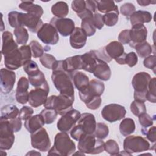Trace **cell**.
Segmentation results:
<instances>
[{
  "label": "cell",
  "mask_w": 156,
  "mask_h": 156,
  "mask_svg": "<svg viewBox=\"0 0 156 156\" xmlns=\"http://www.w3.org/2000/svg\"><path fill=\"white\" fill-rule=\"evenodd\" d=\"M18 18L20 27L26 26L29 31L34 33H37L43 24L40 17L27 13L18 12Z\"/></svg>",
  "instance_id": "9a60e30c"
},
{
  "label": "cell",
  "mask_w": 156,
  "mask_h": 156,
  "mask_svg": "<svg viewBox=\"0 0 156 156\" xmlns=\"http://www.w3.org/2000/svg\"><path fill=\"white\" fill-rule=\"evenodd\" d=\"M119 132L124 136L130 135L135 130V124L133 119L130 118H124L119 124Z\"/></svg>",
  "instance_id": "1f68e13d"
},
{
  "label": "cell",
  "mask_w": 156,
  "mask_h": 156,
  "mask_svg": "<svg viewBox=\"0 0 156 156\" xmlns=\"http://www.w3.org/2000/svg\"><path fill=\"white\" fill-rule=\"evenodd\" d=\"M87 39V36L81 27H76L70 35L69 43L73 48L79 49L85 45Z\"/></svg>",
  "instance_id": "ffe728a7"
},
{
  "label": "cell",
  "mask_w": 156,
  "mask_h": 156,
  "mask_svg": "<svg viewBox=\"0 0 156 156\" xmlns=\"http://www.w3.org/2000/svg\"><path fill=\"white\" fill-rule=\"evenodd\" d=\"M141 132L152 143L155 142V126H151L149 129L143 127L141 129Z\"/></svg>",
  "instance_id": "db71d44e"
},
{
  "label": "cell",
  "mask_w": 156,
  "mask_h": 156,
  "mask_svg": "<svg viewBox=\"0 0 156 156\" xmlns=\"http://www.w3.org/2000/svg\"><path fill=\"white\" fill-rule=\"evenodd\" d=\"M118 41L122 44H129L130 42V30L129 29H125L122 30L118 37Z\"/></svg>",
  "instance_id": "680465c9"
},
{
  "label": "cell",
  "mask_w": 156,
  "mask_h": 156,
  "mask_svg": "<svg viewBox=\"0 0 156 156\" xmlns=\"http://www.w3.org/2000/svg\"><path fill=\"white\" fill-rule=\"evenodd\" d=\"M137 3L141 6H147L151 4H155V1H148V0H138Z\"/></svg>",
  "instance_id": "e7e4bbea"
},
{
  "label": "cell",
  "mask_w": 156,
  "mask_h": 156,
  "mask_svg": "<svg viewBox=\"0 0 156 156\" xmlns=\"http://www.w3.org/2000/svg\"><path fill=\"white\" fill-rule=\"evenodd\" d=\"M18 12L12 11L8 13V22L10 26L13 28L20 27L18 24Z\"/></svg>",
  "instance_id": "6f0895ef"
},
{
  "label": "cell",
  "mask_w": 156,
  "mask_h": 156,
  "mask_svg": "<svg viewBox=\"0 0 156 156\" xmlns=\"http://www.w3.org/2000/svg\"><path fill=\"white\" fill-rule=\"evenodd\" d=\"M29 86V81L28 79L25 77H20L17 83L16 93H25L28 92Z\"/></svg>",
  "instance_id": "bcb514c9"
},
{
  "label": "cell",
  "mask_w": 156,
  "mask_h": 156,
  "mask_svg": "<svg viewBox=\"0 0 156 156\" xmlns=\"http://www.w3.org/2000/svg\"><path fill=\"white\" fill-rule=\"evenodd\" d=\"M34 113V110L32 108L29 106H23L20 110L18 116L21 120L26 121L29 117H30Z\"/></svg>",
  "instance_id": "9f6ffc18"
},
{
  "label": "cell",
  "mask_w": 156,
  "mask_h": 156,
  "mask_svg": "<svg viewBox=\"0 0 156 156\" xmlns=\"http://www.w3.org/2000/svg\"><path fill=\"white\" fill-rule=\"evenodd\" d=\"M37 34L38 38L48 45L56 44L59 40L58 32L50 23H44Z\"/></svg>",
  "instance_id": "7c38bea8"
},
{
  "label": "cell",
  "mask_w": 156,
  "mask_h": 156,
  "mask_svg": "<svg viewBox=\"0 0 156 156\" xmlns=\"http://www.w3.org/2000/svg\"><path fill=\"white\" fill-rule=\"evenodd\" d=\"M123 148L126 152L132 154L151 149V146L149 143L141 136L128 135L124 140Z\"/></svg>",
  "instance_id": "ba28073f"
},
{
  "label": "cell",
  "mask_w": 156,
  "mask_h": 156,
  "mask_svg": "<svg viewBox=\"0 0 156 156\" xmlns=\"http://www.w3.org/2000/svg\"><path fill=\"white\" fill-rule=\"evenodd\" d=\"M77 147L84 154H98L104 151L105 143L96 138L94 134H85L79 140Z\"/></svg>",
  "instance_id": "5b68a950"
},
{
  "label": "cell",
  "mask_w": 156,
  "mask_h": 156,
  "mask_svg": "<svg viewBox=\"0 0 156 156\" xmlns=\"http://www.w3.org/2000/svg\"><path fill=\"white\" fill-rule=\"evenodd\" d=\"M155 77L151 79L147 91L146 93V100L152 103H155L156 102V93H155Z\"/></svg>",
  "instance_id": "60d3db41"
},
{
  "label": "cell",
  "mask_w": 156,
  "mask_h": 156,
  "mask_svg": "<svg viewBox=\"0 0 156 156\" xmlns=\"http://www.w3.org/2000/svg\"><path fill=\"white\" fill-rule=\"evenodd\" d=\"M9 121L14 132H18L21 130V126H22V122H21V119L19 118V116L11 119L9 120Z\"/></svg>",
  "instance_id": "91938a15"
},
{
  "label": "cell",
  "mask_w": 156,
  "mask_h": 156,
  "mask_svg": "<svg viewBox=\"0 0 156 156\" xmlns=\"http://www.w3.org/2000/svg\"><path fill=\"white\" fill-rule=\"evenodd\" d=\"M132 26L146 23H149L152 19V16L151 13L147 11L138 10L135 11L129 18Z\"/></svg>",
  "instance_id": "4316f807"
},
{
  "label": "cell",
  "mask_w": 156,
  "mask_h": 156,
  "mask_svg": "<svg viewBox=\"0 0 156 156\" xmlns=\"http://www.w3.org/2000/svg\"><path fill=\"white\" fill-rule=\"evenodd\" d=\"M151 77L146 72H139L132 79V85L134 89V100L145 102L148 85Z\"/></svg>",
  "instance_id": "8992f818"
},
{
  "label": "cell",
  "mask_w": 156,
  "mask_h": 156,
  "mask_svg": "<svg viewBox=\"0 0 156 156\" xmlns=\"http://www.w3.org/2000/svg\"><path fill=\"white\" fill-rule=\"evenodd\" d=\"M76 151V145L67 132H61L56 134L54 146L48 151V155L68 156Z\"/></svg>",
  "instance_id": "7a4b0ae2"
},
{
  "label": "cell",
  "mask_w": 156,
  "mask_h": 156,
  "mask_svg": "<svg viewBox=\"0 0 156 156\" xmlns=\"http://www.w3.org/2000/svg\"><path fill=\"white\" fill-rule=\"evenodd\" d=\"M138 117L139 122L143 127L148 128L153 125L154 120L146 112L142 113Z\"/></svg>",
  "instance_id": "c3c4849f"
},
{
  "label": "cell",
  "mask_w": 156,
  "mask_h": 156,
  "mask_svg": "<svg viewBox=\"0 0 156 156\" xmlns=\"http://www.w3.org/2000/svg\"><path fill=\"white\" fill-rule=\"evenodd\" d=\"M72 74L62 69L52 71L51 79L55 87L60 92V94L74 96V88Z\"/></svg>",
  "instance_id": "3957f363"
},
{
  "label": "cell",
  "mask_w": 156,
  "mask_h": 156,
  "mask_svg": "<svg viewBox=\"0 0 156 156\" xmlns=\"http://www.w3.org/2000/svg\"><path fill=\"white\" fill-rule=\"evenodd\" d=\"M134 48L138 56L141 58H146L150 55L152 52V48L151 45L146 41L136 44Z\"/></svg>",
  "instance_id": "8d00e7d4"
},
{
  "label": "cell",
  "mask_w": 156,
  "mask_h": 156,
  "mask_svg": "<svg viewBox=\"0 0 156 156\" xmlns=\"http://www.w3.org/2000/svg\"><path fill=\"white\" fill-rule=\"evenodd\" d=\"M41 155L40 153L37 152L35 151H30V152H29L26 154V155Z\"/></svg>",
  "instance_id": "03108f58"
},
{
  "label": "cell",
  "mask_w": 156,
  "mask_h": 156,
  "mask_svg": "<svg viewBox=\"0 0 156 156\" xmlns=\"http://www.w3.org/2000/svg\"><path fill=\"white\" fill-rule=\"evenodd\" d=\"M71 8L77 13V15L82 13L87 9L85 1L74 0L72 1Z\"/></svg>",
  "instance_id": "f907efd6"
},
{
  "label": "cell",
  "mask_w": 156,
  "mask_h": 156,
  "mask_svg": "<svg viewBox=\"0 0 156 156\" xmlns=\"http://www.w3.org/2000/svg\"><path fill=\"white\" fill-rule=\"evenodd\" d=\"M126 110L124 106L117 104H110L104 107L101 111L102 118L107 121L114 122L125 117Z\"/></svg>",
  "instance_id": "8fae6325"
},
{
  "label": "cell",
  "mask_w": 156,
  "mask_h": 156,
  "mask_svg": "<svg viewBox=\"0 0 156 156\" xmlns=\"http://www.w3.org/2000/svg\"><path fill=\"white\" fill-rule=\"evenodd\" d=\"M109 133V129L107 125L103 122L96 123L95 130L93 133L95 137L98 139L104 140Z\"/></svg>",
  "instance_id": "74e56055"
},
{
  "label": "cell",
  "mask_w": 156,
  "mask_h": 156,
  "mask_svg": "<svg viewBox=\"0 0 156 156\" xmlns=\"http://www.w3.org/2000/svg\"><path fill=\"white\" fill-rule=\"evenodd\" d=\"M97 10L102 13L119 12L118 6L113 1H98Z\"/></svg>",
  "instance_id": "836d02e7"
},
{
  "label": "cell",
  "mask_w": 156,
  "mask_h": 156,
  "mask_svg": "<svg viewBox=\"0 0 156 156\" xmlns=\"http://www.w3.org/2000/svg\"><path fill=\"white\" fill-rule=\"evenodd\" d=\"M110 155H117L119 153V147L116 141L108 140L105 143V149Z\"/></svg>",
  "instance_id": "7bdbcfd3"
},
{
  "label": "cell",
  "mask_w": 156,
  "mask_h": 156,
  "mask_svg": "<svg viewBox=\"0 0 156 156\" xmlns=\"http://www.w3.org/2000/svg\"><path fill=\"white\" fill-rule=\"evenodd\" d=\"M81 59L82 63V69L93 73L97 63L96 57L94 54L93 51L91 50L88 52H86L81 55Z\"/></svg>",
  "instance_id": "484cf974"
},
{
  "label": "cell",
  "mask_w": 156,
  "mask_h": 156,
  "mask_svg": "<svg viewBox=\"0 0 156 156\" xmlns=\"http://www.w3.org/2000/svg\"><path fill=\"white\" fill-rule=\"evenodd\" d=\"M96 65L93 72V75L103 81H107L111 77V69L107 63L97 58Z\"/></svg>",
  "instance_id": "44dd1931"
},
{
  "label": "cell",
  "mask_w": 156,
  "mask_h": 156,
  "mask_svg": "<svg viewBox=\"0 0 156 156\" xmlns=\"http://www.w3.org/2000/svg\"><path fill=\"white\" fill-rule=\"evenodd\" d=\"M0 74L1 91L4 94H9L13 88L16 80V74L13 71L6 68H1Z\"/></svg>",
  "instance_id": "e0dca14e"
},
{
  "label": "cell",
  "mask_w": 156,
  "mask_h": 156,
  "mask_svg": "<svg viewBox=\"0 0 156 156\" xmlns=\"http://www.w3.org/2000/svg\"><path fill=\"white\" fill-rule=\"evenodd\" d=\"M43 117L45 124H52L57 118L58 115L57 112L54 109L44 108L42 110L40 113Z\"/></svg>",
  "instance_id": "f35d334b"
},
{
  "label": "cell",
  "mask_w": 156,
  "mask_h": 156,
  "mask_svg": "<svg viewBox=\"0 0 156 156\" xmlns=\"http://www.w3.org/2000/svg\"><path fill=\"white\" fill-rule=\"evenodd\" d=\"M29 91L25 93H16L15 98L16 101L21 104H25L29 101Z\"/></svg>",
  "instance_id": "be15d7a7"
},
{
  "label": "cell",
  "mask_w": 156,
  "mask_h": 156,
  "mask_svg": "<svg viewBox=\"0 0 156 156\" xmlns=\"http://www.w3.org/2000/svg\"><path fill=\"white\" fill-rule=\"evenodd\" d=\"M63 69L65 71L71 74L77 70L82 69L81 55L67 57L63 60Z\"/></svg>",
  "instance_id": "cb8c5ba5"
},
{
  "label": "cell",
  "mask_w": 156,
  "mask_h": 156,
  "mask_svg": "<svg viewBox=\"0 0 156 156\" xmlns=\"http://www.w3.org/2000/svg\"><path fill=\"white\" fill-rule=\"evenodd\" d=\"M118 15L119 12H111L105 13L102 16L104 24L109 27L115 26L118 21Z\"/></svg>",
  "instance_id": "b9f144b4"
},
{
  "label": "cell",
  "mask_w": 156,
  "mask_h": 156,
  "mask_svg": "<svg viewBox=\"0 0 156 156\" xmlns=\"http://www.w3.org/2000/svg\"><path fill=\"white\" fill-rule=\"evenodd\" d=\"M147 36V30L144 24H138L132 26L130 29V46L134 48L136 44L146 41Z\"/></svg>",
  "instance_id": "ac0fdd59"
},
{
  "label": "cell",
  "mask_w": 156,
  "mask_h": 156,
  "mask_svg": "<svg viewBox=\"0 0 156 156\" xmlns=\"http://www.w3.org/2000/svg\"><path fill=\"white\" fill-rule=\"evenodd\" d=\"M130 111L136 116H138L142 113L146 112V107L144 102L133 101L130 106Z\"/></svg>",
  "instance_id": "ab89813d"
},
{
  "label": "cell",
  "mask_w": 156,
  "mask_h": 156,
  "mask_svg": "<svg viewBox=\"0 0 156 156\" xmlns=\"http://www.w3.org/2000/svg\"><path fill=\"white\" fill-rule=\"evenodd\" d=\"M18 48V44L15 41L12 33L9 31L4 32L2 35V54L5 55Z\"/></svg>",
  "instance_id": "7402d4cb"
},
{
  "label": "cell",
  "mask_w": 156,
  "mask_h": 156,
  "mask_svg": "<svg viewBox=\"0 0 156 156\" xmlns=\"http://www.w3.org/2000/svg\"><path fill=\"white\" fill-rule=\"evenodd\" d=\"M72 79L75 88L79 91L89 85L88 77L81 71H75L72 74Z\"/></svg>",
  "instance_id": "f1b7e54d"
},
{
  "label": "cell",
  "mask_w": 156,
  "mask_h": 156,
  "mask_svg": "<svg viewBox=\"0 0 156 156\" xmlns=\"http://www.w3.org/2000/svg\"><path fill=\"white\" fill-rule=\"evenodd\" d=\"M52 14L57 18H65L69 13L68 4L63 1H58L51 7Z\"/></svg>",
  "instance_id": "d6a6232c"
},
{
  "label": "cell",
  "mask_w": 156,
  "mask_h": 156,
  "mask_svg": "<svg viewBox=\"0 0 156 156\" xmlns=\"http://www.w3.org/2000/svg\"><path fill=\"white\" fill-rule=\"evenodd\" d=\"M104 49L107 57L111 60L119 57L124 52L123 44L117 41L109 43L104 47Z\"/></svg>",
  "instance_id": "603a6c76"
},
{
  "label": "cell",
  "mask_w": 156,
  "mask_h": 156,
  "mask_svg": "<svg viewBox=\"0 0 156 156\" xmlns=\"http://www.w3.org/2000/svg\"><path fill=\"white\" fill-rule=\"evenodd\" d=\"M80 113L76 109H72L62 116L57 123V127L60 132H70L79 119Z\"/></svg>",
  "instance_id": "5bb4252c"
},
{
  "label": "cell",
  "mask_w": 156,
  "mask_h": 156,
  "mask_svg": "<svg viewBox=\"0 0 156 156\" xmlns=\"http://www.w3.org/2000/svg\"><path fill=\"white\" fill-rule=\"evenodd\" d=\"M23 69L28 76L40 70L37 63L32 60H30L24 63L23 65Z\"/></svg>",
  "instance_id": "681fc988"
},
{
  "label": "cell",
  "mask_w": 156,
  "mask_h": 156,
  "mask_svg": "<svg viewBox=\"0 0 156 156\" xmlns=\"http://www.w3.org/2000/svg\"><path fill=\"white\" fill-rule=\"evenodd\" d=\"M18 7L27 13L37 16L40 18L43 14V8L40 5L34 4L32 1H21Z\"/></svg>",
  "instance_id": "83f0119b"
},
{
  "label": "cell",
  "mask_w": 156,
  "mask_h": 156,
  "mask_svg": "<svg viewBox=\"0 0 156 156\" xmlns=\"http://www.w3.org/2000/svg\"><path fill=\"white\" fill-rule=\"evenodd\" d=\"M102 16L101 13L98 12H96L93 15V21L95 27L99 30L101 29L104 25Z\"/></svg>",
  "instance_id": "94428289"
},
{
  "label": "cell",
  "mask_w": 156,
  "mask_h": 156,
  "mask_svg": "<svg viewBox=\"0 0 156 156\" xmlns=\"http://www.w3.org/2000/svg\"><path fill=\"white\" fill-rule=\"evenodd\" d=\"M20 110L18 107L13 104H7L1 109V119L10 120L18 116Z\"/></svg>",
  "instance_id": "4dcf8cb0"
},
{
  "label": "cell",
  "mask_w": 156,
  "mask_h": 156,
  "mask_svg": "<svg viewBox=\"0 0 156 156\" xmlns=\"http://www.w3.org/2000/svg\"><path fill=\"white\" fill-rule=\"evenodd\" d=\"M44 124V121L40 114L31 116L25 121L24 124L26 130L30 133L43 127Z\"/></svg>",
  "instance_id": "d4e9b609"
},
{
  "label": "cell",
  "mask_w": 156,
  "mask_h": 156,
  "mask_svg": "<svg viewBox=\"0 0 156 156\" xmlns=\"http://www.w3.org/2000/svg\"><path fill=\"white\" fill-rule=\"evenodd\" d=\"M143 65L144 67L152 69L154 73H155V68H156V57L155 55H149L146 57L144 61Z\"/></svg>",
  "instance_id": "11a10c76"
},
{
  "label": "cell",
  "mask_w": 156,
  "mask_h": 156,
  "mask_svg": "<svg viewBox=\"0 0 156 156\" xmlns=\"http://www.w3.org/2000/svg\"><path fill=\"white\" fill-rule=\"evenodd\" d=\"M74 96L59 94L58 96L52 95L48 97L43 104L45 108L54 109L58 115H63L73 109Z\"/></svg>",
  "instance_id": "277c9868"
},
{
  "label": "cell",
  "mask_w": 156,
  "mask_h": 156,
  "mask_svg": "<svg viewBox=\"0 0 156 156\" xmlns=\"http://www.w3.org/2000/svg\"><path fill=\"white\" fill-rule=\"evenodd\" d=\"M93 15L94 13L89 15L82 19L81 29L86 34L87 37H91L96 32V28L93 21Z\"/></svg>",
  "instance_id": "f546056e"
},
{
  "label": "cell",
  "mask_w": 156,
  "mask_h": 156,
  "mask_svg": "<svg viewBox=\"0 0 156 156\" xmlns=\"http://www.w3.org/2000/svg\"><path fill=\"white\" fill-rule=\"evenodd\" d=\"M135 5L130 2H126L122 4L120 7V12L124 16L129 18L130 16L135 12Z\"/></svg>",
  "instance_id": "7dc6e473"
},
{
  "label": "cell",
  "mask_w": 156,
  "mask_h": 156,
  "mask_svg": "<svg viewBox=\"0 0 156 156\" xmlns=\"http://www.w3.org/2000/svg\"><path fill=\"white\" fill-rule=\"evenodd\" d=\"M57 60L55 57L49 54H44L40 58V62L41 65L49 69H52Z\"/></svg>",
  "instance_id": "f6af8a7d"
},
{
  "label": "cell",
  "mask_w": 156,
  "mask_h": 156,
  "mask_svg": "<svg viewBox=\"0 0 156 156\" xmlns=\"http://www.w3.org/2000/svg\"><path fill=\"white\" fill-rule=\"evenodd\" d=\"M32 146L41 152H46L49 150L51 142L46 130L41 127L37 131L30 133Z\"/></svg>",
  "instance_id": "9c48e42d"
},
{
  "label": "cell",
  "mask_w": 156,
  "mask_h": 156,
  "mask_svg": "<svg viewBox=\"0 0 156 156\" xmlns=\"http://www.w3.org/2000/svg\"><path fill=\"white\" fill-rule=\"evenodd\" d=\"M105 90L103 82L98 79H92L89 85L79 91V98L85 104L90 102L94 98L101 96Z\"/></svg>",
  "instance_id": "52a82bcc"
},
{
  "label": "cell",
  "mask_w": 156,
  "mask_h": 156,
  "mask_svg": "<svg viewBox=\"0 0 156 156\" xmlns=\"http://www.w3.org/2000/svg\"><path fill=\"white\" fill-rule=\"evenodd\" d=\"M51 24L57 32L63 37L70 35L75 29L74 22L70 18L53 17L51 20Z\"/></svg>",
  "instance_id": "2e32d148"
},
{
  "label": "cell",
  "mask_w": 156,
  "mask_h": 156,
  "mask_svg": "<svg viewBox=\"0 0 156 156\" xmlns=\"http://www.w3.org/2000/svg\"><path fill=\"white\" fill-rule=\"evenodd\" d=\"M15 141L14 132L9 120H0V149L9 150Z\"/></svg>",
  "instance_id": "30bf717a"
},
{
  "label": "cell",
  "mask_w": 156,
  "mask_h": 156,
  "mask_svg": "<svg viewBox=\"0 0 156 156\" xmlns=\"http://www.w3.org/2000/svg\"><path fill=\"white\" fill-rule=\"evenodd\" d=\"M29 46L31 49L32 55L34 58L41 57L44 54V49L36 40H32L29 43Z\"/></svg>",
  "instance_id": "ee69618b"
},
{
  "label": "cell",
  "mask_w": 156,
  "mask_h": 156,
  "mask_svg": "<svg viewBox=\"0 0 156 156\" xmlns=\"http://www.w3.org/2000/svg\"><path fill=\"white\" fill-rule=\"evenodd\" d=\"M96 126L94 116L90 113H83L80 115L76 125L70 130V135L78 141L85 134H93Z\"/></svg>",
  "instance_id": "6da1fadb"
},
{
  "label": "cell",
  "mask_w": 156,
  "mask_h": 156,
  "mask_svg": "<svg viewBox=\"0 0 156 156\" xmlns=\"http://www.w3.org/2000/svg\"><path fill=\"white\" fill-rule=\"evenodd\" d=\"M13 34L17 44L25 45L27 43L29 39V34L24 27L22 26L15 28Z\"/></svg>",
  "instance_id": "e575fe53"
},
{
  "label": "cell",
  "mask_w": 156,
  "mask_h": 156,
  "mask_svg": "<svg viewBox=\"0 0 156 156\" xmlns=\"http://www.w3.org/2000/svg\"><path fill=\"white\" fill-rule=\"evenodd\" d=\"M138 63V56L134 52L126 54L124 57V65H127L129 67L135 66Z\"/></svg>",
  "instance_id": "816d5d0a"
},
{
  "label": "cell",
  "mask_w": 156,
  "mask_h": 156,
  "mask_svg": "<svg viewBox=\"0 0 156 156\" xmlns=\"http://www.w3.org/2000/svg\"><path fill=\"white\" fill-rule=\"evenodd\" d=\"M5 67L10 70H16L23 66L22 55L19 48L4 55Z\"/></svg>",
  "instance_id": "d6986e66"
},
{
  "label": "cell",
  "mask_w": 156,
  "mask_h": 156,
  "mask_svg": "<svg viewBox=\"0 0 156 156\" xmlns=\"http://www.w3.org/2000/svg\"><path fill=\"white\" fill-rule=\"evenodd\" d=\"M49 92V87L48 82L41 87H35L29 92L28 102L34 108L38 107L44 104L48 98Z\"/></svg>",
  "instance_id": "4fadbf2b"
},
{
  "label": "cell",
  "mask_w": 156,
  "mask_h": 156,
  "mask_svg": "<svg viewBox=\"0 0 156 156\" xmlns=\"http://www.w3.org/2000/svg\"><path fill=\"white\" fill-rule=\"evenodd\" d=\"M19 49H20V52L22 55L23 63V65H24L26 62H27V61L30 60L31 57L32 56L31 49H30L29 45H26V44L21 46Z\"/></svg>",
  "instance_id": "f5cc1de1"
},
{
  "label": "cell",
  "mask_w": 156,
  "mask_h": 156,
  "mask_svg": "<svg viewBox=\"0 0 156 156\" xmlns=\"http://www.w3.org/2000/svg\"><path fill=\"white\" fill-rule=\"evenodd\" d=\"M28 80L29 83L35 87H41L47 82L44 74L40 70L28 76Z\"/></svg>",
  "instance_id": "d590c367"
},
{
  "label": "cell",
  "mask_w": 156,
  "mask_h": 156,
  "mask_svg": "<svg viewBox=\"0 0 156 156\" xmlns=\"http://www.w3.org/2000/svg\"><path fill=\"white\" fill-rule=\"evenodd\" d=\"M101 102H102V99L101 98V96H96L90 102H88V104H86L85 105L88 108L94 110L98 109L100 107L101 104Z\"/></svg>",
  "instance_id": "6125c7cd"
}]
</instances>
